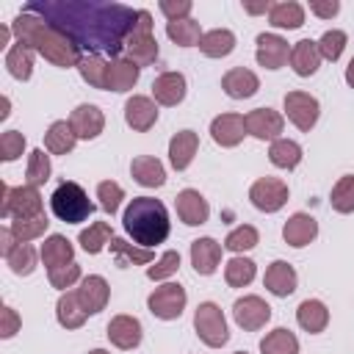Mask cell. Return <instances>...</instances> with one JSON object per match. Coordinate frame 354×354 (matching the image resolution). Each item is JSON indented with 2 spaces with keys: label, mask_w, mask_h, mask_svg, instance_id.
I'll return each instance as SVG.
<instances>
[{
  "label": "cell",
  "mask_w": 354,
  "mask_h": 354,
  "mask_svg": "<svg viewBox=\"0 0 354 354\" xmlns=\"http://www.w3.org/2000/svg\"><path fill=\"white\" fill-rule=\"evenodd\" d=\"M88 354H111V351H105V348H94V351H88Z\"/></svg>",
  "instance_id": "6125c7cd"
},
{
  "label": "cell",
  "mask_w": 354,
  "mask_h": 354,
  "mask_svg": "<svg viewBox=\"0 0 354 354\" xmlns=\"http://www.w3.org/2000/svg\"><path fill=\"white\" fill-rule=\"evenodd\" d=\"M210 136L221 147H238L243 141V136H246V122L238 113H221V116L213 119Z\"/></svg>",
  "instance_id": "2e32d148"
},
{
  "label": "cell",
  "mask_w": 354,
  "mask_h": 354,
  "mask_svg": "<svg viewBox=\"0 0 354 354\" xmlns=\"http://www.w3.org/2000/svg\"><path fill=\"white\" fill-rule=\"evenodd\" d=\"M243 11H249V14H263V11H271V3L266 0V3H243Z\"/></svg>",
  "instance_id": "680465c9"
},
{
  "label": "cell",
  "mask_w": 354,
  "mask_h": 354,
  "mask_svg": "<svg viewBox=\"0 0 354 354\" xmlns=\"http://www.w3.org/2000/svg\"><path fill=\"white\" fill-rule=\"evenodd\" d=\"M124 119H127V124H130L133 130L144 133V130H149V127L158 122V108H155V102H152L149 97L136 94V97H130V100L124 102Z\"/></svg>",
  "instance_id": "ac0fdd59"
},
{
  "label": "cell",
  "mask_w": 354,
  "mask_h": 354,
  "mask_svg": "<svg viewBox=\"0 0 354 354\" xmlns=\"http://www.w3.org/2000/svg\"><path fill=\"white\" fill-rule=\"evenodd\" d=\"M310 11L324 17V19H329V17H335L340 11V3L337 0H310Z\"/></svg>",
  "instance_id": "9f6ffc18"
},
{
  "label": "cell",
  "mask_w": 354,
  "mask_h": 354,
  "mask_svg": "<svg viewBox=\"0 0 354 354\" xmlns=\"http://www.w3.org/2000/svg\"><path fill=\"white\" fill-rule=\"evenodd\" d=\"M285 113L299 130H310L318 122V100L307 91H288L285 94Z\"/></svg>",
  "instance_id": "30bf717a"
},
{
  "label": "cell",
  "mask_w": 354,
  "mask_h": 354,
  "mask_svg": "<svg viewBox=\"0 0 354 354\" xmlns=\"http://www.w3.org/2000/svg\"><path fill=\"white\" fill-rule=\"evenodd\" d=\"M72 254H75V249H72V243H69L64 235H50V238L41 243V260H44L47 268H58V266L75 263Z\"/></svg>",
  "instance_id": "1f68e13d"
},
{
  "label": "cell",
  "mask_w": 354,
  "mask_h": 354,
  "mask_svg": "<svg viewBox=\"0 0 354 354\" xmlns=\"http://www.w3.org/2000/svg\"><path fill=\"white\" fill-rule=\"evenodd\" d=\"M0 216L8 218H33L41 216V194L33 185H19L8 188L6 183L0 185Z\"/></svg>",
  "instance_id": "5b68a950"
},
{
  "label": "cell",
  "mask_w": 354,
  "mask_h": 354,
  "mask_svg": "<svg viewBox=\"0 0 354 354\" xmlns=\"http://www.w3.org/2000/svg\"><path fill=\"white\" fill-rule=\"evenodd\" d=\"M17 243H19V241H17V235L11 232V227H3V230H0V252H3V257H8V254L17 249Z\"/></svg>",
  "instance_id": "6f0895ef"
},
{
  "label": "cell",
  "mask_w": 354,
  "mask_h": 354,
  "mask_svg": "<svg viewBox=\"0 0 354 354\" xmlns=\"http://www.w3.org/2000/svg\"><path fill=\"white\" fill-rule=\"evenodd\" d=\"M191 263L196 274L210 277L221 263V243H216L213 238H196L191 243Z\"/></svg>",
  "instance_id": "d6986e66"
},
{
  "label": "cell",
  "mask_w": 354,
  "mask_h": 354,
  "mask_svg": "<svg viewBox=\"0 0 354 354\" xmlns=\"http://www.w3.org/2000/svg\"><path fill=\"white\" fill-rule=\"evenodd\" d=\"M224 246H227L230 252H249V249L257 246V230H254L252 224H241V227H235V230L224 238Z\"/></svg>",
  "instance_id": "7dc6e473"
},
{
  "label": "cell",
  "mask_w": 354,
  "mask_h": 354,
  "mask_svg": "<svg viewBox=\"0 0 354 354\" xmlns=\"http://www.w3.org/2000/svg\"><path fill=\"white\" fill-rule=\"evenodd\" d=\"M25 149V136L17 133V130H6L0 136V158L3 160H17Z\"/></svg>",
  "instance_id": "f5cc1de1"
},
{
  "label": "cell",
  "mask_w": 354,
  "mask_h": 354,
  "mask_svg": "<svg viewBox=\"0 0 354 354\" xmlns=\"http://www.w3.org/2000/svg\"><path fill=\"white\" fill-rule=\"evenodd\" d=\"M249 199L257 210L266 213H277L285 202H288V185L277 177H260L252 188H249Z\"/></svg>",
  "instance_id": "9c48e42d"
},
{
  "label": "cell",
  "mask_w": 354,
  "mask_h": 354,
  "mask_svg": "<svg viewBox=\"0 0 354 354\" xmlns=\"http://www.w3.org/2000/svg\"><path fill=\"white\" fill-rule=\"evenodd\" d=\"M243 122H246V133L260 141H277L285 127V119L274 108H254L243 116Z\"/></svg>",
  "instance_id": "8fae6325"
},
{
  "label": "cell",
  "mask_w": 354,
  "mask_h": 354,
  "mask_svg": "<svg viewBox=\"0 0 354 354\" xmlns=\"http://www.w3.org/2000/svg\"><path fill=\"white\" fill-rule=\"evenodd\" d=\"M25 11L47 19L77 47L102 50L111 55H116L127 44V36L138 19V11L119 3H28Z\"/></svg>",
  "instance_id": "6da1fadb"
},
{
  "label": "cell",
  "mask_w": 354,
  "mask_h": 354,
  "mask_svg": "<svg viewBox=\"0 0 354 354\" xmlns=\"http://www.w3.org/2000/svg\"><path fill=\"white\" fill-rule=\"evenodd\" d=\"M11 30H14L17 41H22L25 47L41 53L55 66H64V69L66 66H77L80 58H83L80 55V47L69 36H64L58 28H53L50 22H44L41 17H36L30 11H22L11 22Z\"/></svg>",
  "instance_id": "7a4b0ae2"
},
{
  "label": "cell",
  "mask_w": 354,
  "mask_h": 354,
  "mask_svg": "<svg viewBox=\"0 0 354 354\" xmlns=\"http://www.w3.org/2000/svg\"><path fill=\"white\" fill-rule=\"evenodd\" d=\"M77 69H80V77H83L88 86H94V88H105V86H108V61L100 58L97 53L83 55L80 64H77Z\"/></svg>",
  "instance_id": "8d00e7d4"
},
{
  "label": "cell",
  "mask_w": 354,
  "mask_h": 354,
  "mask_svg": "<svg viewBox=\"0 0 354 354\" xmlns=\"http://www.w3.org/2000/svg\"><path fill=\"white\" fill-rule=\"evenodd\" d=\"M77 296H80V304L86 307V313H88V315H94V313H100V310L108 304L111 288H108V282H105L102 277L91 274V277H86V279L80 282Z\"/></svg>",
  "instance_id": "cb8c5ba5"
},
{
  "label": "cell",
  "mask_w": 354,
  "mask_h": 354,
  "mask_svg": "<svg viewBox=\"0 0 354 354\" xmlns=\"http://www.w3.org/2000/svg\"><path fill=\"white\" fill-rule=\"evenodd\" d=\"M138 72H141V66L133 64L130 58H116V61L108 64V86L105 88H111V91H127V88L136 86Z\"/></svg>",
  "instance_id": "f1b7e54d"
},
{
  "label": "cell",
  "mask_w": 354,
  "mask_h": 354,
  "mask_svg": "<svg viewBox=\"0 0 354 354\" xmlns=\"http://www.w3.org/2000/svg\"><path fill=\"white\" fill-rule=\"evenodd\" d=\"M266 288L274 293V296H290L296 290V271L290 263L285 260H274L268 268H266V277H263Z\"/></svg>",
  "instance_id": "484cf974"
},
{
  "label": "cell",
  "mask_w": 354,
  "mask_h": 354,
  "mask_svg": "<svg viewBox=\"0 0 354 354\" xmlns=\"http://www.w3.org/2000/svg\"><path fill=\"white\" fill-rule=\"evenodd\" d=\"M318 64H321V53H318V41L313 39H301L290 47V66L299 77H310L318 72Z\"/></svg>",
  "instance_id": "44dd1931"
},
{
  "label": "cell",
  "mask_w": 354,
  "mask_h": 354,
  "mask_svg": "<svg viewBox=\"0 0 354 354\" xmlns=\"http://www.w3.org/2000/svg\"><path fill=\"white\" fill-rule=\"evenodd\" d=\"M254 271L257 268H254V263L249 257H232L224 266V279H227L230 288H243V285H249L254 279Z\"/></svg>",
  "instance_id": "b9f144b4"
},
{
  "label": "cell",
  "mask_w": 354,
  "mask_h": 354,
  "mask_svg": "<svg viewBox=\"0 0 354 354\" xmlns=\"http://www.w3.org/2000/svg\"><path fill=\"white\" fill-rule=\"evenodd\" d=\"M346 83L354 88V58L348 61V66H346Z\"/></svg>",
  "instance_id": "91938a15"
},
{
  "label": "cell",
  "mask_w": 354,
  "mask_h": 354,
  "mask_svg": "<svg viewBox=\"0 0 354 354\" xmlns=\"http://www.w3.org/2000/svg\"><path fill=\"white\" fill-rule=\"evenodd\" d=\"M221 88H224V94L232 97V100H246V97H252V94L260 88V80H257L254 72H249V69H243V66H235V69H230V72L221 77Z\"/></svg>",
  "instance_id": "7402d4cb"
},
{
  "label": "cell",
  "mask_w": 354,
  "mask_h": 354,
  "mask_svg": "<svg viewBox=\"0 0 354 354\" xmlns=\"http://www.w3.org/2000/svg\"><path fill=\"white\" fill-rule=\"evenodd\" d=\"M232 315H235V324L246 332H254L260 326L268 324L271 318V307L260 299V296H243L232 304Z\"/></svg>",
  "instance_id": "7c38bea8"
},
{
  "label": "cell",
  "mask_w": 354,
  "mask_h": 354,
  "mask_svg": "<svg viewBox=\"0 0 354 354\" xmlns=\"http://www.w3.org/2000/svg\"><path fill=\"white\" fill-rule=\"evenodd\" d=\"M177 268H180V254H177L174 249H169V252L160 254V260H158L155 266L147 268V277H149V279H166V277H171Z\"/></svg>",
  "instance_id": "f907efd6"
},
{
  "label": "cell",
  "mask_w": 354,
  "mask_h": 354,
  "mask_svg": "<svg viewBox=\"0 0 354 354\" xmlns=\"http://www.w3.org/2000/svg\"><path fill=\"white\" fill-rule=\"evenodd\" d=\"M124 47H127L130 61L138 64V66H147V64H152L158 58V41L152 36V17H149V11H138V19H136Z\"/></svg>",
  "instance_id": "8992f818"
},
{
  "label": "cell",
  "mask_w": 354,
  "mask_h": 354,
  "mask_svg": "<svg viewBox=\"0 0 354 354\" xmlns=\"http://www.w3.org/2000/svg\"><path fill=\"white\" fill-rule=\"evenodd\" d=\"M69 124H72V130H75L77 138H86V141H88V138H97V136L102 133L105 116H102V111H100L97 105L83 102V105H77V108L72 111Z\"/></svg>",
  "instance_id": "9a60e30c"
},
{
  "label": "cell",
  "mask_w": 354,
  "mask_h": 354,
  "mask_svg": "<svg viewBox=\"0 0 354 354\" xmlns=\"http://www.w3.org/2000/svg\"><path fill=\"white\" fill-rule=\"evenodd\" d=\"M97 199H100V207L105 210V213H116L119 210V202L124 199V191H122V185L119 183H113V180H102L100 185H97Z\"/></svg>",
  "instance_id": "c3c4849f"
},
{
  "label": "cell",
  "mask_w": 354,
  "mask_h": 354,
  "mask_svg": "<svg viewBox=\"0 0 354 354\" xmlns=\"http://www.w3.org/2000/svg\"><path fill=\"white\" fill-rule=\"evenodd\" d=\"M147 304H149V313L155 318L174 321V318H180V313L185 307V290L177 282H166V285H160V288H155L149 293Z\"/></svg>",
  "instance_id": "ba28073f"
},
{
  "label": "cell",
  "mask_w": 354,
  "mask_h": 354,
  "mask_svg": "<svg viewBox=\"0 0 354 354\" xmlns=\"http://www.w3.org/2000/svg\"><path fill=\"white\" fill-rule=\"evenodd\" d=\"M199 50H202L207 58H224V55H230V53L235 50V36H232V30H227V28L207 30V33H202V39H199Z\"/></svg>",
  "instance_id": "4dcf8cb0"
},
{
  "label": "cell",
  "mask_w": 354,
  "mask_h": 354,
  "mask_svg": "<svg viewBox=\"0 0 354 354\" xmlns=\"http://www.w3.org/2000/svg\"><path fill=\"white\" fill-rule=\"evenodd\" d=\"M260 351L263 354H299V340L290 329L279 326L260 340Z\"/></svg>",
  "instance_id": "d590c367"
},
{
  "label": "cell",
  "mask_w": 354,
  "mask_h": 354,
  "mask_svg": "<svg viewBox=\"0 0 354 354\" xmlns=\"http://www.w3.org/2000/svg\"><path fill=\"white\" fill-rule=\"evenodd\" d=\"M152 94H155V102L160 105H177L185 97V77L180 72H163L155 77Z\"/></svg>",
  "instance_id": "d4e9b609"
},
{
  "label": "cell",
  "mask_w": 354,
  "mask_h": 354,
  "mask_svg": "<svg viewBox=\"0 0 354 354\" xmlns=\"http://www.w3.org/2000/svg\"><path fill=\"white\" fill-rule=\"evenodd\" d=\"M108 340L116 348H136L141 343V324L133 315H116L108 324Z\"/></svg>",
  "instance_id": "ffe728a7"
},
{
  "label": "cell",
  "mask_w": 354,
  "mask_h": 354,
  "mask_svg": "<svg viewBox=\"0 0 354 354\" xmlns=\"http://www.w3.org/2000/svg\"><path fill=\"white\" fill-rule=\"evenodd\" d=\"M6 66H8V72H11L17 80H28L30 72H33V50L25 47L22 41H17V44L8 50V55H6Z\"/></svg>",
  "instance_id": "74e56055"
},
{
  "label": "cell",
  "mask_w": 354,
  "mask_h": 354,
  "mask_svg": "<svg viewBox=\"0 0 354 354\" xmlns=\"http://www.w3.org/2000/svg\"><path fill=\"white\" fill-rule=\"evenodd\" d=\"M194 329L199 335V340L210 348H218L227 343V321H224V313L218 304L213 301H202L194 313Z\"/></svg>",
  "instance_id": "52a82bcc"
},
{
  "label": "cell",
  "mask_w": 354,
  "mask_h": 354,
  "mask_svg": "<svg viewBox=\"0 0 354 354\" xmlns=\"http://www.w3.org/2000/svg\"><path fill=\"white\" fill-rule=\"evenodd\" d=\"M111 252H113V260H116V266L119 268H124V266H144V263H152V252L149 249H138V246H133V243H127V241H122V238H111Z\"/></svg>",
  "instance_id": "e575fe53"
},
{
  "label": "cell",
  "mask_w": 354,
  "mask_h": 354,
  "mask_svg": "<svg viewBox=\"0 0 354 354\" xmlns=\"http://www.w3.org/2000/svg\"><path fill=\"white\" fill-rule=\"evenodd\" d=\"M122 224L127 230V235L141 246V249H149V246H158L169 238V213L163 207L160 199H152V196H136L130 199L124 216H122Z\"/></svg>",
  "instance_id": "3957f363"
},
{
  "label": "cell",
  "mask_w": 354,
  "mask_h": 354,
  "mask_svg": "<svg viewBox=\"0 0 354 354\" xmlns=\"http://www.w3.org/2000/svg\"><path fill=\"white\" fill-rule=\"evenodd\" d=\"M47 224H50V221H47L44 213H41V216H33V218H14V221H11V232L17 235L19 243H28V241L44 235Z\"/></svg>",
  "instance_id": "7bdbcfd3"
},
{
  "label": "cell",
  "mask_w": 354,
  "mask_h": 354,
  "mask_svg": "<svg viewBox=\"0 0 354 354\" xmlns=\"http://www.w3.org/2000/svg\"><path fill=\"white\" fill-rule=\"evenodd\" d=\"M290 58V47L277 33H260L257 36V64L266 69H279Z\"/></svg>",
  "instance_id": "5bb4252c"
},
{
  "label": "cell",
  "mask_w": 354,
  "mask_h": 354,
  "mask_svg": "<svg viewBox=\"0 0 354 354\" xmlns=\"http://www.w3.org/2000/svg\"><path fill=\"white\" fill-rule=\"evenodd\" d=\"M55 315H58V324L61 326H66V329H77V326H83V321H86V307L80 304V296H77V290H66L61 299H58V304H55Z\"/></svg>",
  "instance_id": "f546056e"
},
{
  "label": "cell",
  "mask_w": 354,
  "mask_h": 354,
  "mask_svg": "<svg viewBox=\"0 0 354 354\" xmlns=\"http://www.w3.org/2000/svg\"><path fill=\"white\" fill-rule=\"evenodd\" d=\"M50 207H53L55 218H61V221H66V224H80V221H86V218L94 213V202H91L88 194H86L77 183H72V180H64V183L53 191Z\"/></svg>",
  "instance_id": "277c9868"
},
{
  "label": "cell",
  "mask_w": 354,
  "mask_h": 354,
  "mask_svg": "<svg viewBox=\"0 0 354 354\" xmlns=\"http://www.w3.org/2000/svg\"><path fill=\"white\" fill-rule=\"evenodd\" d=\"M75 141H77V136H75V130H72L69 122H53L50 130L44 133V147H47L53 155H66V152H72Z\"/></svg>",
  "instance_id": "836d02e7"
},
{
  "label": "cell",
  "mask_w": 354,
  "mask_h": 354,
  "mask_svg": "<svg viewBox=\"0 0 354 354\" xmlns=\"http://www.w3.org/2000/svg\"><path fill=\"white\" fill-rule=\"evenodd\" d=\"M111 238H113L111 224H108V221H94V224H88V230L80 232L77 241H80V246H83L88 254H100L102 246L111 243Z\"/></svg>",
  "instance_id": "60d3db41"
},
{
  "label": "cell",
  "mask_w": 354,
  "mask_h": 354,
  "mask_svg": "<svg viewBox=\"0 0 354 354\" xmlns=\"http://www.w3.org/2000/svg\"><path fill=\"white\" fill-rule=\"evenodd\" d=\"M77 279H80V266H77V263H66V266L50 268V285L58 288V290L72 288Z\"/></svg>",
  "instance_id": "816d5d0a"
},
{
  "label": "cell",
  "mask_w": 354,
  "mask_h": 354,
  "mask_svg": "<svg viewBox=\"0 0 354 354\" xmlns=\"http://www.w3.org/2000/svg\"><path fill=\"white\" fill-rule=\"evenodd\" d=\"M160 11L169 17V22L188 19V14H191V0H160Z\"/></svg>",
  "instance_id": "db71d44e"
},
{
  "label": "cell",
  "mask_w": 354,
  "mask_h": 354,
  "mask_svg": "<svg viewBox=\"0 0 354 354\" xmlns=\"http://www.w3.org/2000/svg\"><path fill=\"white\" fill-rule=\"evenodd\" d=\"M329 202H332V207L337 213H351L354 210V174H346V177H340L335 183Z\"/></svg>",
  "instance_id": "ee69618b"
},
{
  "label": "cell",
  "mask_w": 354,
  "mask_h": 354,
  "mask_svg": "<svg viewBox=\"0 0 354 354\" xmlns=\"http://www.w3.org/2000/svg\"><path fill=\"white\" fill-rule=\"evenodd\" d=\"M296 321H299V326L307 329L310 335H318V332H324L326 324H329V310H326L324 301H318V299H307V301L299 304V310H296Z\"/></svg>",
  "instance_id": "83f0119b"
},
{
  "label": "cell",
  "mask_w": 354,
  "mask_h": 354,
  "mask_svg": "<svg viewBox=\"0 0 354 354\" xmlns=\"http://www.w3.org/2000/svg\"><path fill=\"white\" fill-rule=\"evenodd\" d=\"M130 174H133L136 183H141V185H147V188H158V185L166 183V169H163V163H160L158 158H152V155H138V158H133Z\"/></svg>",
  "instance_id": "4316f807"
},
{
  "label": "cell",
  "mask_w": 354,
  "mask_h": 354,
  "mask_svg": "<svg viewBox=\"0 0 354 354\" xmlns=\"http://www.w3.org/2000/svg\"><path fill=\"white\" fill-rule=\"evenodd\" d=\"M19 324H22V321H19L17 310L6 304V307L0 310V337H11V335L19 329Z\"/></svg>",
  "instance_id": "11a10c76"
},
{
  "label": "cell",
  "mask_w": 354,
  "mask_h": 354,
  "mask_svg": "<svg viewBox=\"0 0 354 354\" xmlns=\"http://www.w3.org/2000/svg\"><path fill=\"white\" fill-rule=\"evenodd\" d=\"M196 147H199V136L194 130H180L174 133V138L169 141V160L177 171L188 169L194 155H196Z\"/></svg>",
  "instance_id": "603a6c76"
},
{
  "label": "cell",
  "mask_w": 354,
  "mask_h": 354,
  "mask_svg": "<svg viewBox=\"0 0 354 354\" xmlns=\"http://www.w3.org/2000/svg\"><path fill=\"white\" fill-rule=\"evenodd\" d=\"M235 354H246V351H235Z\"/></svg>",
  "instance_id": "be15d7a7"
},
{
  "label": "cell",
  "mask_w": 354,
  "mask_h": 354,
  "mask_svg": "<svg viewBox=\"0 0 354 354\" xmlns=\"http://www.w3.org/2000/svg\"><path fill=\"white\" fill-rule=\"evenodd\" d=\"M8 41V28H0V47H6Z\"/></svg>",
  "instance_id": "94428289"
},
{
  "label": "cell",
  "mask_w": 354,
  "mask_h": 354,
  "mask_svg": "<svg viewBox=\"0 0 354 354\" xmlns=\"http://www.w3.org/2000/svg\"><path fill=\"white\" fill-rule=\"evenodd\" d=\"M25 180L28 185L39 188L50 180V158L44 155V149H33L30 158H28V171H25Z\"/></svg>",
  "instance_id": "f6af8a7d"
},
{
  "label": "cell",
  "mask_w": 354,
  "mask_h": 354,
  "mask_svg": "<svg viewBox=\"0 0 354 354\" xmlns=\"http://www.w3.org/2000/svg\"><path fill=\"white\" fill-rule=\"evenodd\" d=\"M166 33H169V39L174 41V44H180V47H194V44H199V39H202V30H199V22L196 19H177V22H166Z\"/></svg>",
  "instance_id": "ab89813d"
},
{
  "label": "cell",
  "mask_w": 354,
  "mask_h": 354,
  "mask_svg": "<svg viewBox=\"0 0 354 354\" xmlns=\"http://www.w3.org/2000/svg\"><path fill=\"white\" fill-rule=\"evenodd\" d=\"M268 160L279 169H293L299 166L301 160V147L296 141H288V138H277L271 141V149H268Z\"/></svg>",
  "instance_id": "f35d334b"
},
{
  "label": "cell",
  "mask_w": 354,
  "mask_h": 354,
  "mask_svg": "<svg viewBox=\"0 0 354 354\" xmlns=\"http://www.w3.org/2000/svg\"><path fill=\"white\" fill-rule=\"evenodd\" d=\"M174 207H177L180 221H183V224H188V227L205 224V221H207V216H210L207 199H205L199 191H194V188L180 191V194H177V199H174Z\"/></svg>",
  "instance_id": "4fadbf2b"
},
{
  "label": "cell",
  "mask_w": 354,
  "mask_h": 354,
  "mask_svg": "<svg viewBox=\"0 0 354 354\" xmlns=\"http://www.w3.org/2000/svg\"><path fill=\"white\" fill-rule=\"evenodd\" d=\"M268 22H271L274 28H288V30L301 28V25H304V8H301L299 3H293V0L274 3L271 11H268Z\"/></svg>",
  "instance_id": "d6a6232c"
},
{
  "label": "cell",
  "mask_w": 354,
  "mask_h": 354,
  "mask_svg": "<svg viewBox=\"0 0 354 354\" xmlns=\"http://www.w3.org/2000/svg\"><path fill=\"white\" fill-rule=\"evenodd\" d=\"M343 47H346V33H343V30H326V33L318 39V53H321V58H326V61H337L340 53H343Z\"/></svg>",
  "instance_id": "681fc988"
},
{
  "label": "cell",
  "mask_w": 354,
  "mask_h": 354,
  "mask_svg": "<svg viewBox=\"0 0 354 354\" xmlns=\"http://www.w3.org/2000/svg\"><path fill=\"white\" fill-rule=\"evenodd\" d=\"M315 235H318V221H315L313 216H307V213H293V216L285 221V227H282L285 243H288V246H296V249L307 246Z\"/></svg>",
  "instance_id": "e0dca14e"
},
{
  "label": "cell",
  "mask_w": 354,
  "mask_h": 354,
  "mask_svg": "<svg viewBox=\"0 0 354 354\" xmlns=\"http://www.w3.org/2000/svg\"><path fill=\"white\" fill-rule=\"evenodd\" d=\"M6 263H8V268H11L14 274L25 277V274H30V271L36 268V249H33L30 243H17V249L6 257Z\"/></svg>",
  "instance_id": "bcb514c9"
}]
</instances>
